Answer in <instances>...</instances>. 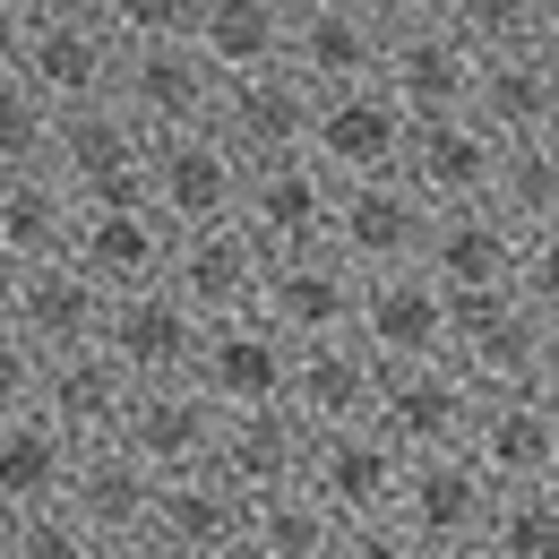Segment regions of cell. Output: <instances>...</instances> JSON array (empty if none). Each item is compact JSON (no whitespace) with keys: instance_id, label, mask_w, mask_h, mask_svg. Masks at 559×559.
Returning a JSON list of instances; mask_svg holds the SVG:
<instances>
[{"instance_id":"cell-1","label":"cell","mask_w":559,"mask_h":559,"mask_svg":"<svg viewBox=\"0 0 559 559\" xmlns=\"http://www.w3.org/2000/svg\"><path fill=\"white\" fill-rule=\"evenodd\" d=\"M17 78L52 104H112L121 95V26H112V0H26V61Z\"/></svg>"},{"instance_id":"cell-2","label":"cell","mask_w":559,"mask_h":559,"mask_svg":"<svg viewBox=\"0 0 559 559\" xmlns=\"http://www.w3.org/2000/svg\"><path fill=\"white\" fill-rule=\"evenodd\" d=\"M284 70L310 95L379 86V70H388V0H284Z\"/></svg>"},{"instance_id":"cell-3","label":"cell","mask_w":559,"mask_h":559,"mask_svg":"<svg viewBox=\"0 0 559 559\" xmlns=\"http://www.w3.org/2000/svg\"><path fill=\"white\" fill-rule=\"evenodd\" d=\"M474 52L456 44V26L439 17V0H388V70L379 86L396 95L405 121H448L474 104Z\"/></svg>"},{"instance_id":"cell-4","label":"cell","mask_w":559,"mask_h":559,"mask_svg":"<svg viewBox=\"0 0 559 559\" xmlns=\"http://www.w3.org/2000/svg\"><path fill=\"white\" fill-rule=\"evenodd\" d=\"M146 130L121 112V104H78V112H52V181L70 190L78 207H139L146 199Z\"/></svg>"},{"instance_id":"cell-5","label":"cell","mask_w":559,"mask_h":559,"mask_svg":"<svg viewBox=\"0 0 559 559\" xmlns=\"http://www.w3.org/2000/svg\"><path fill=\"white\" fill-rule=\"evenodd\" d=\"M543 345L551 328L516 293H448V361L474 396H525L543 379Z\"/></svg>"},{"instance_id":"cell-6","label":"cell","mask_w":559,"mask_h":559,"mask_svg":"<svg viewBox=\"0 0 559 559\" xmlns=\"http://www.w3.org/2000/svg\"><path fill=\"white\" fill-rule=\"evenodd\" d=\"M215 95L224 78L199 61L190 35H146V44H121V112L139 121L146 139H181V130H215Z\"/></svg>"},{"instance_id":"cell-7","label":"cell","mask_w":559,"mask_h":559,"mask_svg":"<svg viewBox=\"0 0 559 559\" xmlns=\"http://www.w3.org/2000/svg\"><path fill=\"white\" fill-rule=\"evenodd\" d=\"M474 414H483V396L465 388L456 361H396V370H379V414H370V430L396 456H448V448L474 439Z\"/></svg>"},{"instance_id":"cell-8","label":"cell","mask_w":559,"mask_h":559,"mask_svg":"<svg viewBox=\"0 0 559 559\" xmlns=\"http://www.w3.org/2000/svg\"><path fill=\"white\" fill-rule=\"evenodd\" d=\"M250 190V164L215 130H181V139L146 146V207L164 215L173 233H199V224H233Z\"/></svg>"},{"instance_id":"cell-9","label":"cell","mask_w":559,"mask_h":559,"mask_svg":"<svg viewBox=\"0 0 559 559\" xmlns=\"http://www.w3.org/2000/svg\"><path fill=\"white\" fill-rule=\"evenodd\" d=\"M490 474L465 456V448H448V456H405V483H396V525L414 534L430 559L448 551H474L490 525Z\"/></svg>"},{"instance_id":"cell-10","label":"cell","mask_w":559,"mask_h":559,"mask_svg":"<svg viewBox=\"0 0 559 559\" xmlns=\"http://www.w3.org/2000/svg\"><path fill=\"white\" fill-rule=\"evenodd\" d=\"M199 336H207V319L181 301V293H164V284H146V293H121L112 310H104V361L130 379V388H164V379H190L199 370Z\"/></svg>"},{"instance_id":"cell-11","label":"cell","mask_w":559,"mask_h":559,"mask_svg":"<svg viewBox=\"0 0 559 559\" xmlns=\"http://www.w3.org/2000/svg\"><path fill=\"white\" fill-rule=\"evenodd\" d=\"M405 112H396V95L388 86H345V95H319V112H310V164L345 190V181H388L396 164H405Z\"/></svg>"},{"instance_id":"cell-12","label":"cell","mask_w":559,"mask_h":559,"mask_svg":"<svg viewBox=\"0 0 559 559\" xmlns=\"http://www.w3.org/2000/svg\"><path fill=\"white\" fill-rule=\"evenodd\" d=\"M421 233H430V207L388 173V181H345L336 190V215H328V250L345 259L353 276H396V267H421Z\"/></svg>"},{"instance_id":"cell-13","label":"cell","mask_w":559,"mask_h":559,"mask_svg":"<svg viewBox=\"0 0 559 559\" xmlns=\"http://www.w3.org/2000/svg\"><path fill=\"white\" fill-rule=\"evenodd\" d=\"M284 379H293V345L259 310L250 319H215L207 336H199L190 388L207 396L215 414H267V405H284Z\"/></svg>"},{"instance_id":"cell-14","label":"cell","mask_w":559,"mask_h":559,"mask_svg":"<svg viewBox=\"0 0 559 559\" xmlns=\"http://www.w3.org/2000/svg\"><path fill=\"white\" fill-rule=\"evenodd\" d=\"M353 345L370 353L379 370H396V361H448V293L421 276V267L361 276V301H353Z\"/></svg>"},{"instance_id":"cell-15","label":"cell","mask_w":559,"mask_h":559,"mask_svg":"<svg viewBox=\"0 0 559 559\" xmlns=\"http://www.w3.org/2000/svg\"><path fill=\"white\" fill-rule=\"evenodd\" d=\"M328 215H336V181L310 155H284V164H250L233 224L259 241V259H293V250H328Z\"/></svg>"},{"instance_id":"cell-16","label":"cell","mask_w":559,"mask_h":559,"mask_svg":"<svg viewBox=\"0 0 559 559\" xmlns=\"http://www.w3.org/2000/svg\"><path fill=\"white\" fill-rule=\"evenodd\" d=\"M396 483H405V456L379 439V430H319L310 439V465H301V499H319L345 525L370 516H396Z\"/></svg>"},{"instance_id":"cell-17","label":"cell","mask_w":559,"mask_h":559,"mask_svg":"<svg viewBox=\"0 0 559 559\" xmlns=\"http://www.w3.org/2000/svg\"><path fill=\"white\" fill-rule=\"evenodd\" d=\"M215 430H224V414H215L207 396H199L190 379H164V388H130L121 448L139 456L155 483H190V474H207Z\"/></svg>"},{"instance_id":"cell-18","label":"cell","mask_w":559,"mask_h":559,"mask_svg":"<svg viewBox=\"0 0 559 559\" xmlns=\"http://www.w3.org/2000/svg\"><path fill=\"white\" fill-rule=\"evenodd\" d=\"M353 301H361V276H353L336 250H293V259H267V284H259V319L276 328L284 345H328V336H353Z\"/></svg>"},{"instance_id":"cell-19","label":"cell","mask_w":559,"mask_h":559,"mask_svg":"<svg viewBox=\"0 0 559 559\" xmlns=\"http://www.w3.org/2000/svg\"><path fill=\"white\" fill-rule=\"evenodd\" d=\"M70 267L104 301H121V293H146V284H164L173 267V224L146 207H78V241H70Z\"/></svg>"},{"instance_id":"cell-20","label":"cell","mask_w":559,"mask_h":559,"mask_svg":"<svg viewBox=\"0 0 559 559\" xmlns=\"http://www.w3.org/2000/svg\"><path fill=\"white\" fill-rule=\"evenodd\" d=\"M259 284H267V259L241 224H199V233H173V267H164V293H181L199 319H250L259 310Z\"/></svg>"},{"instance_id":"cell-21","label":"cell","mask_w":559,"mask_h":559,"mask_svg":"<svg viewBox=\"0 0 559 559\" xmlns=\"http://www.w3.org/2000/svg\"><path fill=\"white\" fill-rule=\"evenodd\" d=\"M516 259H525V233L490 207V199L439 207L430 233H421V276L439 284V293H508V284H516Z\"/></svg>"},{"instance_id":"cell-22","label":"cell","mask_w":559,"mask_h":559,"mask_svg":"<svg viewBox=\"0 0 559 559\" xmlns=\"http://www.w3.org/2000/svg\"><path fill=\"white\" fill-rule=\"evenodd\" d=\"M490 173H499V146H490V130L474 121V112H448V121H414V130H405L396 181H405L430 215L490 199Z\"/></svg>"},{"instance_id":"cell-23","label":"cell","mask_w":559,"mask_h":559,"mask_svg":"<svg viewBox=\"0 0 559 559\" xmlns=\"http://www.w3.org/2000/svg\"><path fill=\"white\" fill-rule=\"evenodd\" d=\"M284 414L301 421L310 439H319V430H370V414H379V361L353 345V336H328V345H293Z\"/></svg>"},{"instance_id":"cell-24","label":"cell","mask_w":559,"mask_h":559,"mask_svg":"<svg viewBox=\"0 0 559 559\" xmlns=\"http://www.w3.org/2000/svg\"><path fill=\"white\" fill-rule=\"evenodd\" d=\"M155 490H164V483L146 474L121 439H112V448H78L70 490H61V516H70L95 551H104V543H139L146 516H155Z\"/></svg>"},{"instance_id":"cell-25","label":"cell","mask_w":559,"mask_h":559,"mask_svg":"<svg viewBox=\"0 0 559 559\" xmlns=\"http://www.w3.org/2000/svg\"><path fill=\"white\" fill-rule=\"evenodd\" d=\"M310 112H319V95L293 70H267V78H241V86L215 95V139L241 164H284V155L310 146Z\"/></svg>"},{"instance_id":"cell-26","label":"cell","mask_w":559,"mask_h":559,"mask_svg":"<svg viewBox=\"0 0 559 559\" xmlns=\"http://www.w3.org/2000/svg\"><path fill=\"white\" fill-rule=\"evenodd\" d=\"M465 456L490 474V490H534V483H559V414L525 388V396H483L474 414V439Z\"/></svg>"},{"instance_id":"cell-27","label":"cell","mask_w":559,"mask_h":559,"mask_svg":"<svg viewBox=\"0 0 559 559\" xmlns=\"http://www.w3.org/2000/svg\"><path fill=\"white\" fill-rule=\"evenodd\" d=\"M104 310H112V301L61 259V267H26L0 319L35 345V361H61V353H95L104 345Z\"/></svg>"},{"instance_id":"cell-28","label":"cell","mask_w":559,"mask_h":559,"mask_svg":"<svg viewBox=\"0 0 559 559\" xmlns=\"http://www.w3.org/2000/svg\"><path fill=\"white\" fill-rule=\"evenodd\" d=\"M301 465H310V430L284 414V405H267V414H224L215 456H207V474L224 490H241V499L301 490Z\"/></svg>"},{"instance_id":"cell-29","label":"cell","mask_w":559,"mask_h":559,"mask_svg":"<svg viewBox=\"0 0 559 559\" xmlns=\"http://www.w3.org/2000/svg\"><path fill=\"white\" fill-rule=\"evenodd\" d=\"M241 534H250V499L224 490L215 474H190V483L155 490L146 543H155L164 559H241Z\"/></svg>"},{"instance_id":"cell-30","label":"cell","mask_w":559,"mask_h":559,"mask_svg":"<svg viewBox=\"0 0 559 559\" xmlns=\"http://www.w3.org/2000/svg\"><path fill=\"white\" fill-rule=\"evenodd\" d=\"M35 414L52 421L70 448H112V439H121V414H130V379H121L104 353H61V361H44V379H35Z\"/></svg>"},{"instance_id":"cell-31","label":"cell","mask_w":559,"mask_h":559,"mask_svg":"<svg viewBox=\"0 0 559 559\" xmlns=\"http://www.w3.org/2000/svg\"><path fill=\"white\" fill-rule=\"evenodd\" d=\"M474 121L490 130V146H534L559 139V78L543 70V52H508V61H483L474 70Z\"/></svg>"},{"instance_id":"cell-32","label":"cell","mask_w":559,"mask_h":559,"mask_svg":"<svg viewBox=\"0 0 559 559\" xmlns=\"http://www.w3.org/2000/svg\"><path fill=\"white\" fill-rule=\"evenodd\" d=\"M70 241H78V199L52 181V164L0 181V259H9L17 276H26V267H61Z\"/></svg>"},{"instance_id":"cell-33","label":"cell","mask_w":559,"mask_h":559,"mask_svg":"<svg viewBox=\"0 0 559 559\" xmlns=\"http://www.w3.org/2000/svg\"><path fill=\"white\" fill-rule=\"evenodd\" d=\"M190 44H199V61L224 86L267 78V70H284V0H199Z\"/></svg>"},{"instance_id":"cell-34","label":"cell","mask_w":559,"mask_h":559,"mask_svg":"<svg viewBox=\"0 0 559 559\" xmlns=\"http://www.w3.org/2000/svg\"><path fill=\"white\" fill-rule=\"evenodd\" d=\"M70 465H78V448H70V439H61L44 414H9V421H0V516L61 508Z\"/></svg>"},{"instance_id":"cell-35","label":"cell","mask_w":559,"mask_h":559,"mask_svg":"<svg viewBox=\"0 0 559 559\" xmlns=\"http://www.w3.org/2000/svg\"><path fill=\"white\" fill-rule=\"evenodd\" d=\"M241 559H336V516L301 490H276V499H250V534H241Z\"/></svg>"},{"instance_id":"cell-36","label":"cell","mask_w":559,"mask_h":559,"mask_svg":"<svg viewBox=\"0 0 559 559\" xmlns=\"http://www.w3.org/2000/svg\"><path fill=\"white\" fill-rule=\"evenodd\" d=\"M543 9H551V0H439V17L456 26V44H465L474 61L543 52Z\"/></svg>"},{"instance_id":"cell-37","label":"cell","mask_w":559,"mask_h":559,"mask_svg":"<svg viewBox=\"0 0 559 559\" xmlns=\"http://www.w3.org/2000/svg\"><path fill=\"white\" fill-rule=\"evenodd\" d=\"M483 551L490 559H559V483L499 490L490 525H483Z\"/></svg>"},{"instance_id":"cell-38","label":"cell","mask_w":559,"mask_h":559,"mask_svg":"<svg viewBox=\"0 0 559 559\" xmlns=\"http://www.w3.org/2000/svg\"><path fill=\"white\" fill-rule=\"evenodd\" d=\"M44 155H52V104L26 78H0V181L9 173H35Z\"/></svg>"},{"instance_id":"cell-39","label":"cell","mask_w":559,"mask_h":559,"mask_svg":"<svg viewBox=\"0 0 559 559\" xmlns=\"http://www.w3.org/2000/svg\"><path fill=\"white\" fill-rule=\"evenodd\" d=\"M0 559H95V543L78 534L61 508H35V516H9L0 525Z\"/></svg>"},{"instance_id":"cell-40","label":"cell","mask_w":559,"mask_h":559,"mask_svg":"<svg viewBox=\"0 0 559 559\" xmlns=\"http://www.w3.org/2000/svg\"><path fill=\"white\" fill-rule=\"evenodd\" d=\"M543 328L559 336V241H525V259H516V284H508Z\"/></svg>"},{"instance_id":"cell-41","label":"cell","mask_w":559,"mask_h":559,"mask_svg":"<svg viewBox=\"0 0 559 559\" xmlns=\"http://www.w3.org/2000/svg\"><path fill=\"white\" fill-rule=\"evenodd\" d=\"M35 379H44V361H35V345L0 319V421L9 414H35Z\"/></svg>"},{"instance_id":"cell-42","label":"cell","mask_w":559,"mask_h":559,"mask_svg":"<svg viewBox=\"0 0 559 559\" xmlns=\"http://www.w3.org/2000/svg\"><path fill=\"white\" fill-rule=\"evenodd\" d=\"M336 559H430V551H421L396 516H370V525H345V534H336Z\"/></svg>"},{"instance_id":"cell-43","label":"cell","mask_w":559,"mask_h":559,"mask_svg":"<svg viewBox=\"0 0 559 559\" xmlns=\"http://www.w3.org/2000/svg\"><path fill=\"white\" fill-rule=\"evenodd\" d=\"M26 61V0H0V78H17Z\"/></svg>"},{"instance_id":"cell-44","label":"cell","mask_w":559,"mask_h":559,"mask_svg":"<svg viewBox=\"0 0 559 559\" xmlns=\"http://www.w3.org/2000/svg\"><path fill=\"white\" fill-rule=\"evenodd\" d=\"M534 396H543V405H551V414H559V336H551V345H543V379H534Z\"/></svg>"},{"instance_id":"cell-45","label":"cell","mask_w":559,"mask_h":559,"mask_svg":"<svg viewBox=\"0 0 559 559\" xmlns=\"http://www.w3.org/2000/svg\"><path fill=\"white\" fill-rule=\"evenodd\" d=\"M543 70L559 78V0H551V9H543Z\"/></svg>"},{"instance_id":"cell-46","label":"cell","mask_w":559,"mask_h":559,"mask_svg":"<svg viewBox=\"0 0 559 559\" xmlns=\"http://www.w3.org/2000/svg\"><path fill=\"white\" fill-rule=\"evenodd\" d=\"M95 559H164V551H155V543H146V534H139V543H104V551H95Z\"/></svg>"},{"instance_id":"cell-47","label":"cell","mask_w":559,"mask_h":559,"mask_svg":"<svg viewBox=\"0 0 559 559\" xmlns=\"http://www.w3.org/2000/svg\"><path fill=\"white\" fill-rule=\"evenodd\" d=\"M9 293H17V267H9V259H0V310H9Z\"/></svg>"},{"instance_id":"cell-48","label":"cell","mask_w":559,"mask_h":559,"mask_svg":"<svg viewBox=\"0 0 559 559\" xmlns=\"http://www.w3.org/2000/svg\"><path fill=\"white\" fill-rule=\"evenodd\" d=\"M448 559H490V551H483V543H474V551H448Z\"/></svg>"},{"instance_id":"cell-49","label":"cell","mask_w":559,"mask_h":559,"mask_svg":"<svg viewBox=\"0 0 559 559\" xmlns=\"http://www.w3.org/2000/svg\"><path fill=\"white\" fill-rule=\"evenodd\" d=\"M0 525H9V516H0Z\"/></svg>"}]
</instances>
